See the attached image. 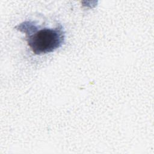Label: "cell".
Wrapping results in <instances>:
<instances>
[{
  "instance_id": "6da1fadb",
  "label": "cell",
  "mask_w": 154,
  "mask_h": 154,
  "mask_svg": "<svg viewBox=\"0 0 154 154\" xmlns=\"http://www.w3.org/2000/svg\"><path fill=\"white\" fill-rule=\"evenodd\" d=\"M15 28L25 34L28 45L36 55L54 52L64 43L65 32L61 24L55 28H41L32 21H25Z\"/></svg>"
}]
</instances>
